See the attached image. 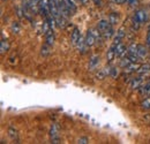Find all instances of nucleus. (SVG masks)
Here are the masks:
<instances>
[{
    "label": "nucleus",
    "mask_w": 150,
    "mask_h": 144,
    "mask_svg": "<svg viewBox=\"0 0 150 144\" xmlns=\"http://www.w3.org/2000/svg\"><path fill=\"white\" fill-rule=\"evenodd\" d=\"M99 64H100V56L99 55H97V54H95L93 55L91 58H90V61H89V71H95L96 68H98V66H99Z\"/></svg>",
    "instance_id": "20e7f679"
},
{
    "label": "nucleus",
    "mask_w": 150,
    "mask_h": 144,
    "mask_svg": "<svg viewBox=\"0 0 150 144\" xmlns=\"http://www.w3.org/2000/svg\"><path fill=\"white\" fill-rule=\"evenodd\" d=\"M136 73L141 76H148L150 74V64H144V65H141L139 67V69L136 71Z\"/></svg>",
    "instance_id": "f8f14e48"
},
{
    "label": "nucleus",
    "mask_w": 150,
    "mask_h": 144,
    "mask_svg": "<svg viewBox=\"0 0 150 144\" xmlns=\"http://www.w3.org/2000/svg\"><path fill=\"white\" fill-rule=\"evenodd\" d=\"M126 4H128L131 6H136L139 4V0H126Z\"/></svg>",
    "instance_id": "7c9ffc66"
},
{
    "label": "nucleus",
    "mask_w": 150,
    "mask_h": 144,
    "mask_svg": "<svg viewBox=\"0 0 150 144\" xmlns=\"http://www.w3.org/2000/svg\"><path fill=\"white\" fill-rule=\"evenodd\" d=\"M93 2H94L96 6H98V7H102L104 5V1L103 0H93Z\"/></svg>",
    "instance_id": "2f4dec72"
},
{
    "label": "nucleus",
    "mask_w": 150,
    "mask_h": 144,
    "mask_svg": "<svg viewBox=\"0 0 150 144\" xmlns=\"http://www.w3.org/2000/svg\"><path fill=\"white\" fill-rule=\"evenodd\" d=\"M8 50H9V44H8V42L5 40V39H2V40L0 42V53L5 54L6 52H8Z\"/></svg>",
    "instance_id": "412c9836"
},
{
    "label": "nucleus",
    "mask_w": 150,
    "mask_h": 144,
    "mask_svg": "<svg viewBox=\"0 0 150 144\" xmlns=\"http://www.w3.org/2000/svg\"><path fill=\"white\" fill-rule=\"evenodd\" d=\"M80 37H81L80 30H79L77 28H74L73 31H72V35H71V43H72L74 46H76V43H77V40L80 39Z\"/></svg>",
    "instance_id": "4468645a"
},
{
    "label": "nucleus",
    "mask_w": 150,
    "mask_h": 144,
    "mask_svg": "<svg viewBox=\"0 0 150 144\" xmlns=\"http://www.w3.org/2000/svg\"><path fill=\"white\" fill-rule=\"evenodd\" d=\"M64 1H65V5L67 6L68 11L71 12V14H75L77 12V7H76L73 0H64Z\"/></svg>",
    "instance_id": "f3484780"
},
{
    "label": "nucleus",
    "mask_w": 150,
    "mask_h": 144,
    "mask_svg": "<svg viewBox=\"0 0 150 144\" xmlns=\"http://www.w3.org/2000/svg\"><path fill=\"white\" fill-rule=\"evenodd\" d=\"M114 51L117 56H124V54L127 53V47L124 43H119L118 45L114 46Z\"/></svg>",
    "instance_id": "9d476101"
},
{
    "label": "nucleus",
    "mask_w": 150,
    "mask_h": 144,
    "mask_svg": "<svg viewBox=\"0 0 150 144\" xmlns=\"http://www.w3.org/2000/svg\"><path fill=\"white\" fill-rule=\"evenodd\" d=\"M143 77H144V76L139 75L137 77L133 78V80H132V82H131L132 89H140V88L143 85Z\"/></svg>",
    "instance_id": "1a4fd4ad"
},
{
    "label": "nucleus",
    "mask_w": 150,
    "mask_h": 144,
    "mask_svg": "<svg viewBox=\"0 0 150 144\" xmlns=\"http://www.w3.org/2000/svg\"><path fill=\"white\" fill-rule=\"evenodd\" d=\"M113 35H114V29H113V27L109 28V29L105 30L104 32H102V37H103L104 39H110V38L113 37Z\"/></svg>",
    "instance_id": "4be33fe9"
},
{
    "label": "nucleus",
    "mask_w": 150,
    "mask_h": 144,
    "mask_svg": "<svg viewBox=\"0 0 150 144\" xmlns=\"http://www.w3.org/2000/svg\"><path fill=\"white\" fill-rule=\"evenodd\" d=\"M8 135H9V137H11L13 141L18 140V131H16L15 129H13V128H9V129H8Z\"/></svg>",
    "instance_id": "b1692460"
},
{
    "label": "nucleus",
    "mask_w": 150,
    "mask_h": 144,
    "mask_svg": "<svg viewBox=\"0 0 150 144\" xmlns=\"http://www.w3.org/2000/svg\"><path fill=\"white\" fill-rule=\"evenodd\" d=\"M112 4H115V5H124L126 4V0H110Z\"/></svg>",
    "instance_id": "c756f323"
},
{
    "label": "nucleus",
    "mask_w": 150,
    "mask_h": 144,
    "mask_svg": "<svg viewBox=\"0 0 150 144\" xmlns=\"http://www.w3.org/2000/svg\"><path fill=\"white\" fill-rule=\"evenodd\" d=\"M76 47L79 49V51H80L81 53H86V52H87L88 45L86 44V39H84V37L82 36V35L80 37V39L77 40V43H76Z\"/></svg>",
    "instance_id": "9b49d317"
},
{
    "label": "nucleus",
    "mask_w": 150,
    "mask_h": 144,
    "mask_svg": "<svg viewBox=\"0 0 150 144\" xmlns=\"http://www.w3.org/2000/svg\"><path fill=\"white\" fill-rule=\"evenodd\" d=\"M45 43L49 45H53L54 44V35H53V29H51L46 35H45Z\"/></svg>",
    "instance_id": "6ab92c4d"
},
{
    "label": "nucleus",
    "mask_w": 150,
    "mask_h": 144,
    "mask_svg": "<svg viewBox=\"0 0 150 144\" xmlns=\"http://www.w3.org/2000/svg\"><path fill=\"white\" fill-rule=\"evenodd\" d=\"M146 45L148 46V49L150 50V24L148 27V30H147V38H146Z\"/></svg>",
    "instance_id": "cd10ccee"
},
{
    "label": "nucleus",
    "mask_w": 150,
    "mask_h": 144,
    "mask_svg": "<svg viewBox=\"0 0 150 144\" xmlns=\"http://www.w3.org/2000/svg\"><path fill=\"white\" fill-rule=\"evenodd\" d=\"M139 92H140L141 96H143V97H148V96L150 95V82L149 83L143 84V85L139 89Z\"/></svg>",
    "instance_id": "dca6fc26"
},
{
    "label": "nucleus",
    "mask_w": 150,
    "mask_h": 144,
    "mask_svg": "<svg viewBox=\"0 0 150 144\" xmlns=\"http://www.w3.org/2000/svg\"><path fill=\"white\" fill-rule=\"evenodd\" d=\"M119 20H120V14L118 13V12H112V13H110V15H109V22L114 25V24H117L118 22H119Z\"/></svg>",
    "instance_id": "a211bd4d"
},
{
    "label": "nucleus",
    "mask_w": 150,
    "mask_h": 144,
    "mask_svg": "<svg viewBox=\"0 0 150 144\" xmlns=\"http://www.w3.org/2000/svg\"><path fill=\"white\" fill-rule=\"evenodd\" d=\"M119 75V69L115 68V67H111V73H110V76H112L113 78H117Z\"/></svg>",
    "instance_id": "bb28decb"
},
{
    "label": "nucleus",
    "mask_w": 150,
    "mask_h": 144,
    "mask_svg": "<svg viewBox=\"0 0 150 144\" xmlns=\"http://www.w3.org/2000/svg\"><path fill=\"white\" fill-rule=\"evenodd\" d=\"M2 1H6V0H2Z\"/></svg>",
    "instance_id": "72a5a7b5"
},
{
    "label": "nucleus",
    "mask_w": 150,
    "mask_h": 144,
    "mask_svg": "<svg viewBox=\"0 0 150 144\" xmlns=\"http://www.w3.org/2000/svg\"><path fill=\"white\" fill-rule=\"evenodd\" d=\"M114 46H115V45L112 44L111 47L108 50V53H106V61H108L109 64H111L113 61V59L117 56V55H115V51H114Z\"/></svg>",
    "instance_id": "2eb2a0df"
},
{
    "label": "nucleus",
    "mask_w": 150,
    "mask_h": 144,
    "mask_svg": "<svg viewBox=\"0 0 150 144\" xmlns=\"http://www.w3.org/2000/svg\"><path fill=\"white\" fill-rule=\"evenodd\" d=\"M148 52H149V49L147 45H142V44L137 45V55L140 59H146L148 56Z\"/></svg>",
    "instance_id": "423d86ee"
},
{
    "label": "nucleus",
    "mask_w": 150,
    "mask_h": 144,
    "mask_svg": "<svg viewBox=\"0 0 150 144\" xmlns=\"http://www.w3.org/2000/svg\"><path fill=\"white\" fill-rule=\"evenodd\" d=\"M67 18H65V16H62V15H60V16H58L56 18V25L59 28V29H66V27H67Z\"/></svg>",
    "instance_id": "ddd939ff"
},
{
    "label": "nucleus",
    "mask_w": 150,
    "mask_h": 144,
    "mask_svg": "<svg viewBox=\"0 0 150 144\" xmlns=\"http://www.w3.org/2000/svg\"><path fill=\"white\" fill-rule=\"evenodd\" d=\"M51 30V27H50V23H49V21L45 18V21L43 22V34L44 35H46L49 31Z\"/></svg>",
    "instance_id": "5701e85b"
},
{
    "label": "nucleus",
    "mask_w": 150,
    "mask_h": 144,
    "mask_svg": "<svg viewBox=\"0 0 150 144\" xmlns=\"http://www.w3.org/2000/svg\"><path fill=\"white\" fill-rule=\"evenodd\" d=\"M127 35V31H126V28L122 25V27H120L119 29H118V31H117V34H115V37H114V39H113V43L114 45H118L119 43H121V40L126 37Z\"/></svg>",
    "instance_id": "7ed1b4c3"
},
{
    "label": "nucleus",
    "mask_w": 150,
    "mask_h": 144,
    "mask_svg": "<svg viewBox=\"0 0 150 144\" xmlns=\"http://www.w3.org/2000/svg\"><path fill=\"white\" fill-rule=\"evenodd\" d=\"M51 49H52V46L45 43V44L42 46V50H40V55H42V56H47L49 54L51 53Z\"/></svg>",
    "instance_id": "aec40b11"
},
{
    "label": "nucleus",
    "mask_w": 150,
    "mask_h": 144,
    "mask_svg": "<svg viewBox=\"0 0 150 144\" xmlns=\"http://www.w3.org/2000/svg\"><path fill=\"white\" fill-rule=\"evenodd\" d=\"M84 39H86V44L88 45V47L93 46V45H95V44L97 43V39H96V37H95L94 34L91 32V30H88V31H87Z\"/></svg>",
    "instance_id": "0eeeda50"
},
{
    "label": "nucleus",
    "mask_w": 150,
    "mask_h": 144,
    "mask_svg": "<svg viewBox=\"0 0 150 144\" xmlns=\"http://www.w3.org/2000/svg\"><path fill=\"white\" fill-rule=\"evenodd\" d=\"M77 143H79V144H87V143H89V138H88V137H80V138L77 140Z\"/></svg>",
    "instance_id": "c85d7f7f"
},
{
    "label": "nucleus",
    "mask_w": 150,
    "mask_h": 144,
    "mask_svg": "<svg viewBox=\"0 0 150 144\" xmlns=\"http://www.w3.org/2000/svg\"><path fill=\"white\" fill-rule=\"evenodd\" d=\"M141 107L144 109H150V97H146L144 100L141 103Z\"/></svg>",
    "instance_id": "393cba45"
},
{
    "label": "nucleus",
    "mask_w": 150,
    "mask_h": 144,
    "mask_svg": "<svg viewBox=\"0 0 150 144\" xmlns=\"http://www.w3.org/2000/svg\"><path fill=\"white\" fill-rule=\"evenodd\" d=\"M80 2H81L82 5H87V4H89V0H81Z\"/></svg>",
    "instance_id": "473e14b6"
},
{
    "label": "nucleus",
    "mask_w": 150,
    "mask_h": 144,
    "mask_svg": "<svg viewBox=\"0 0 150 144\" xmlns=\"http://www.w3.org/2000/svg\"><path fill=\"white\" fill-rule=\"evenodd\" d=\"M12 31H13L14 34H19L20 31H21V28H20L18 22H13V23H12Z\"/></svg>",
    "instance_id": "a878e982"
},
{
    "label": "nucleus",
    "mask_w": 150,
    "mask_h": 144,
    "mask_svg": "<svg viewBox=\"0 0 150 144\" xmlns=\"http://www.w3.org/2000/svg\"><path fill=\"white\" fill-rule=\"evenodd\" d=\"M59 131H60V127L58 124H52L51 129H50V136L52 140V143H59Z\"/></svg>",
    "instance_id": "f03ea898"
},
{
    "label": "nucleus",
    "mask_w": 150,
    "mask_h": 144,
    "mask_svg": "<svg viewBox=\"0 0 150 144\" xmlns=\"http://www.w3.org/2000/svg\"><path fill=\"white\" fill-rule=\"evenodd\" d=\"M39 13H40L44 18H47L49 15H51L49 0H40V1H39Z\"/></svg>",
    "instance_id": "f257e3e1"
},
{
    "label": "nucleus",
    "mask_w": 150,
    "mask_h": 144,
    "mask_svg": "<svg viewBox=\"0 0 150 144\" xmlns=\"http://www.w3.org/2000/svg\"><path fill=\"white\" fill-rule=\"evenodd\" d=\"M111 27H113V25L109 22V20H100V21L98 22V24H97V29L100 31V34L104 32L105 30H108V29L111 28Z\"/></svg>",
    "instance_id": "6e6552de"
},
{
    "label": "nucleus",
    "mask_w": 150,
    "mask_h": 144,
    "mask_svg": "<svg viewBox=\"0 0 150 144\" xmlns=\"http://www.w3.org/2000/svg\"><path fill=\"white\" fill-rule=\"evenodd\" d=\"M133 20H135L136 22H139L140 24H142V23H144L147 21V13L144 11H141V9L140 11H136L135 14H134Z\"/></svg>",
    "instance_id": "39448f33"
}]
</instances>
